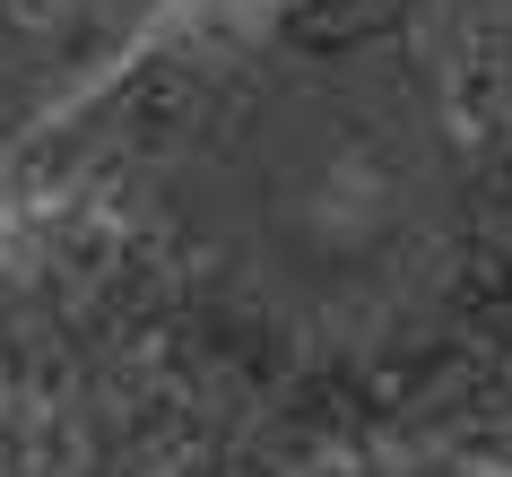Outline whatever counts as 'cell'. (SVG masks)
<instances>
[{"label": "cell", "mask_w": 512, "mask_h": 477, "mask_svg": "<svg viewBox=\"0 0 512 477\" xmlns=\"http://www.w3.org/2000/svg\"><path fill=\"white\" fill-rule=\"evenodd\" d=\"M148 200L209 313L287 365H382L469 261V148L417 18L304 9L148 148Z\"/></svg>", "instance_id": "obj_1"}, {"label": "cell", "mask_w": 512, "mask_h": 477, "mask_svg": "<svg viewBox=\"0 0 512 477\" xmlns=\"http://www.w3.org/2000/svg\"><path fill=\"white\" fill-rule=\"evenodd\" d=\"M174 0H0V165L105 79Z\"/></svg>", "instance_id": "obj_2"}]
</instances>
